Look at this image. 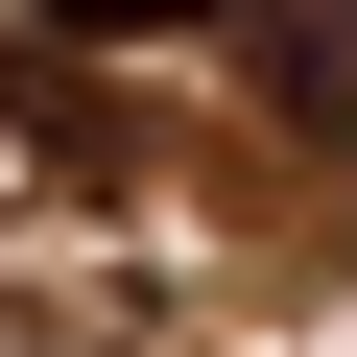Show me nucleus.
I'll return each mask as SVG.
<instances>
[{
    "label": "nucleus",
    "instance_id": "nucleus-2",
    "mask_svg": "<svg viewBox=\"0 0 357 357\" xmlns=\"http://www.w3.org/2000/svg\"><path fill=\"white\" fill-rule=\"evenodd\" d=\"M96 24H167V0H96Z\"/></svg>",
    "mask_w": 357,
    "mask_h": 357
},
{
    "label": "nucleus",
    "instance_id": "nucleus-1",
    "mask_svg": "<svg viewBox=\"0 0 357 357\" xmlns=\"http://www.w3.org/2000/svg\"><path fill=\"white\" fill-rule=\"evenodd\" d=\"M0 167H48V191H96L119 143H96V96H72V72H0Z\"/></svg>",
    "mask_w": 357,
    "mask_h": 357
}]
</instances>
